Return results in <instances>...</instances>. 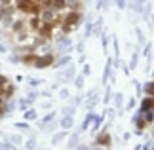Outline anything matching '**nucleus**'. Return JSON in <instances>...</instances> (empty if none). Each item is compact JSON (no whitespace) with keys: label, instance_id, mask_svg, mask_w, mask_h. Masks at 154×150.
Returning a JSON list of instances; mask_svg holds the SVG:
<instances>
[{"label":"nucleus","instance_id":"1","mask_svg":"<svg viewBox=\"0 0 154 150\" xmlns=\"http://www.w3.org/2000/svg\"><path fill=\"white\" fill-rule=\"evenodd\" d=\"M84 0H0V25L27 42L30 34L48 40L69 34L82 17Z\"/></svg>","mask_w":154,"mask_h":150},{"label":"nucleus","instance_id":"2","mask_svg":"<svg viewBox=\"0 0 154 150\" xmlns=\"http://www.w3.org/2000/svg\"><path fill=\"white\" fill-rule=\"evenodd\" d=\"M12 93H13V86L0 74V110L6 108V101H8V97H12Z\"/></svg>","mask_w":154,"mask_h":150}]
</instances>
